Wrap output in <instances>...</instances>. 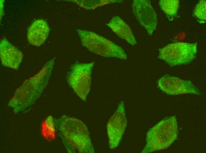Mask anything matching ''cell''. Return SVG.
<instances>
[{"label":"cell","instance_id":"cell-8","mask_svg":"<svg viewBox=\"0 0 206 153\" xmlns=\"http://www.w3.org/2000/svg\"><path fill=\"white\" fill-rule=\"evenodd\" d=\"M157 84L162 91L169 95L188 94L199 95L201 94L199 90L191 81L168 74L161 76L158 80Z\"/></svg>","mask_w":206,"mask_h":153},{"label":"cell","instance_id":"cell-1","mask_svg":"<svg viewBox=\"0 0 206 153\" xmlns=\"http://www.w3.org/2000/svg\"><path fill=\"white\" fill-rule=\"evenodd\" d=\"M59 120L58 129L69 152H94L88 129L82 121L68 117Z\"/></svg>","mask_w":206,"mask_h":153},{"label":"cell","instance_id":"cell-7","mask_svg":"<svg viewBox=\"0 0 206 153\" xmlns=\"http://www.w3.org/2000/svg\"><path fill=\"white\" fill-rule=\"evenodd\" d=\"M127 121L124 103L121 101L107 125L109 148L114 149L120 144L126 129Z\"/></svg>","mask_w":206,"mask_h":153},{"label":"cell","instance_id":"cell-6","mask_svg":"<svg viewBox=\"0 0 206 153\" xmlns=\"http://www.w3.org/2000/svg\"><path fill=\"white\" fill-rule=\"evenodd\" d=\"M158 58L171 66L186 64L196 57L197 43L178 42L159 49Z\"/></svg>","mask_w":206,"mask_h":153},{"label":"cell","instance_id":"cell-4","mask_svg":"<svg viewBox=\"0 0 206 153\" xmlns=\"http://www.w3.org/2000/svg\"><path fill=\"white\" fill-rule=\"evenodd\" d=\"M54 63L52 60L49 61L40 71L25 82L23 85L17 90L14 96L9 102V105L13 104L12 106L13 107L15 104L14 106L16 107L17 106L20 107V106L23 105H28V103L30 102V100H31L32 102L33 101H34L33 98H34L33 96L36 98L35 96L39 95L37 92H41L42 91H39V90L44 89H41L42 87H45L46 86Z\"/></svg>","mask_w":206,"mask_h":153},{"label":"cell","instance_id":"cell-13","mask_svg":"<svg viewBox=\"0 0 206 153\" xmlns=\"http://www.w3.org/2000/svg\"><path fill=\"white\" fill-rule=\"evenodd\" d=\"M159 4L169 20L172 21L176 17L179 7V0H161Z\"/></svg>","mask_w":206,"mask_h":153},{"label":"cell","instance_id":"cell-12","mask_svg":"<svg viewBox=\"0 0 206 153\" xmlns=\"http://www.w3.org/2000/svg\"><path fill=\"white\" fill-rule=\"evenodd\" d=\"M119 37L125 40L132 46L137 43L130 26L121 17L113 16L106 24Z\"/></svg>","mask_w":206,"mask_h":153},{"label":"cell","instance_id":"cell-2","mask_svg":"<svg viewBox=\"0 0 206 153\" xmlns=\"http://www.w3.org/2000/svg\"><path fill=\"white\" fill-rule=\"evenodd\" d=\"M178 133L176 116L163 119L147 132L146 144L141 153H151L168 148L177 139Z\"/></svg>","mask_w":206,"mask_h":153},{"label":"cell","instance_id":"cell-3","mask_svg":"<svg viewBox=\"0 0 206 153\" xmlns=\"http://www.w3.org/2000/svg\"><path fill=\"white\" fill-rule=\"evenodd\" d=\"M76 31L82 46L89 51L105 58L127 59L123 48L110 40L92 31L80 29Z\"/></svg>","mask_w":206,"mask_h":153},{"label":"cell","instance_id":"cell-5","mask_svg":"<svg viewBox=\"0 0 206 153\" xmlns=\"http://www.w3.org/2000/svg\"><path fill=\"white\" fill-rule=\"evenodd\" d=\"M94 62L82 63L76 61L72 65L66 79L68 84L77 95L86 101L90 92L91 74Z\"/></svg>","mask_w":206,"mask_h":153},{"label":"cell","instance_id":"cell-10","mask_svg":"<svg viewBox=\"0 0 206 153\" xmlns=\"http://www.w3.org/2000/svg\"><path fill=\"white\" fill-rule=\"evenodd\" d=\"M1 62L4 66L17 69L23 58L22 53L6 39L1 40L0 44Z\"/></svg>","mask_w":206,"mask_h":153},{"label":"cell","instance_id":"cell-14","mask_svg":"<svg viewBox=\"0 0 206 153\" xmlns=\"http://www.w3.org/2000/svg\"><path fill=\"white\" fill-rule=\"evenodd\" d=\"M76 3L80 6L86 10H93L96 8L108 4L116 3H120L123 0H70Z\"/></svg>","mask_w":206,"mask_h":153},{"label":"cell","instance_id":"cell-11","mask_svg":"<svg viewBox=\"0 0 206 153\" xmlns=\"http://www.w3.org/2000/svg\"><path fill=\"white\" fill-rule=\"evenodd\" d=\"M50 29L47 22L39 19L34 21L30 26L27 33V40L30 44L36 46H40L46 41Z\"/></svg>","mask_w":206,"mask_h":153},{"label":"cell","instance_id":"cell-9","mask_svg":"<svg viewBox=\"0 0 206 153\" xmlns=\"http://www.w3.org/2000/svg\"><path fill=\"white\" fill-rule=\"evenodd\" d=\"M133 12L140 24L151 36L157 24L156 13L150 1L135 0L131 4Z\"/></svg>","mask_w":206,"mask_h":153},{"label":"cell","instance_id":"cell-15","mask_svg":"<svg viewBox=\"0 0 206 153\" xmlns=\"http://www.w3.org/2000/svg\"><path fill=\"white\" fill-rule=\"evenodd\" d=\"M55 131L53 118L51 116H49L45 120L42 124V134L46 139L51 141L55 138Z\"/></svg>","mask_w":206,"mask_h":153},{"label":"cell","instance_id":"cell-16","mask_svg":"<svg viewBox=\"0 0 206 153\" xmlns=\"http://www.w3.org/2000/svg\"><path fill=\"white\" fill-rule=\"evenodd\" d=\"M206 1L200 0L196 5L193 12L194 16L200 23H204L206 18Z\"/></svg>","mask_w":206,"mask_h":153}]
</instances>
